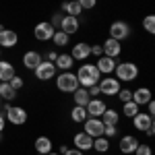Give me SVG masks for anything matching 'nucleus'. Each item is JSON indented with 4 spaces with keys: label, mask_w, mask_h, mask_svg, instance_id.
Masks as SVG:
<instances>
[{
    "label": "nucleus",
    "mask_w": 155,
    "mask_h": 155,
    "mask_svg": "<svg viewBox=\"0 0 155 155\" xmlns=\"http://www.w3.org/2000/svg\"><path fill=\"white\" fill-rule=\"evenodd\" d=\"M50 41H52V44H54L56 48H64V46H68V41H71V35H66L64 31H60V29H56Z\"/></svg>",
    "instance_id": "nucleus-29"
},
{
    "label": "nucleus",
    "mask_w": 155,
    "mask_h": 155,
    "mask_svg": "<svg viewBox=\"0 0 155 155\" xmlns=\"http://www.w3.org/2000/svg\"><path fill=\"white\" fill-rule=\"evenodd\" d=\"M54 27L50 25V21H39V23L33 27V35H35L37 41H50L52 35H54Z\"/></svg>",
    "instance_id": "nucleus-8"
},
{
    "label": "nucleus",
    "mask_w": 155,
    "mask_h": 155,
    "mask_svg": "<svg viewBox=\"0 0 155 155\" xmlns=\"http://www.w3.org/2000/svg\"><path fill=\"white\" fill-rule=\"evenodd\" d=\"M8 83H11V87L15 89V91H19V89H23V87H25V81L21 79V77H19V74H15V77H12Z\"/></svg>",
    "instance_id": "nucleus-35"
},
{
    "label": "nucleus",
    "mask_w": 155,
    "mask_h": 155,
    "mask_svg": "<svg viewBox=\"0 0 155 155\" xmlns=\"http://www.w3.org/2000/svg\"><path fill=\"white\" fill-rule=\"evenodd\" d=\"M83 132H87L89 137H93V139H97V137H101L104 134V122H101V118H87L83 122Z\"/></svg>",
    "instance_id": "nucleus-10"
},
{
    "label": "nucleus",
    "mask_w": 155,
    "mask_h": 155,
    "mask_svg": "<svg viewBox=\"0 0 155 155\" xmlns=\"http://www.w3.org/2000/svg\"><path fill=\"white\" fill-rule=\"evenodd\" d=\"M120 155H124V153H120Z\"/></svg>",
    "instance_id": "nucleus-50"
},
{
    "label": "nucleus",
    "mask_w": 155,
    "mask_h": 155,
    "mask_svg": "<svg viewBox=\"0 0 155 155\" xmlns=\"http://www.w3.org/2000/svg\"><path fill=\"white\" fill-rule=\"evenodd\" d=\"M68 54L72 56L74 62H77V60H79V62H83V60H87L89 56H91V46H89V44H85V41H79V44H74V46L71 48Z\"/></svg>",
    "instance_id": "nucleus-15"
},
{
    "label": "nucleus",
    "mask_w": 155,
    "mask_h": 155,
    "mask_svg": "<svg viewBox=\"0 0 155 155\" xmlns=\"http://www.w3.org/2000/svg\"><path fill=\"white\" fill-rule=\"evenodd\" d=\"M116 58H107V56H99L95 62L97 71L101 72V74H114V68H116Z\"/></svg>",
    "instance_id": "nucleus-19"
},
{
    "label": "nucleus",
    "mask_w": 155,
    "mask_h": 155,
    "mask_svg": "<svg viewBox=\"0 0 155 155\" xmlns=\"http://www.w3.org/2000/svg\"><path fill=\"white\" fill-rule=\"evenodd\" d=\"M48 155H60V153H54V151H50V153Z\"/></svg>",
    "instance_id": "nucleus-46"
},
{
    "label": "nucleus",
    "mask_w": 155,
    "mask_h": 155,
    "mask_svg": "<svg viewBox=\"0 0 155 155\" xmlns=\"http://www.w3.org/2000/svg\"><path fill=\"white\" fill-rule=\"evenodd\" d=\"M17 93L19 91H15L11 87V83L8 81H0V97L2 99H6V101H12L15 97H17Z\"/></svg>",
    "instance_id": "nucleus-27"
},
{
    "label": "nucleus",
    "mask_w": 155,
    "mask_h": 155,
    "mask_svg": "<svg viewBox=\"0 0 155 155\" xmlns=\"http://www.w3.org/2000/svg\"><path fill=\"white\" fill-rule=\"evenodd\" d=\"M33 147H35L37 153H41V155H48L50 151L54 149V145H52V139H50V137H37L35 143H33Z\"/></svg>",
    "instance_id": "nucleus-22"
},
{
    "label": "nucleus",
    "mask_w": 155,
    "mask_h": 155,
    "mask_svg": "<svg viewBox=\"0 0 155 155\" xmlns=\"http://www.w3.org/2000/svg\"><path fill=\"white\" fill-rule=\"evenodd\" d=\"M147 114H149V116H155V104H153V99L147 104Z\"/></svg>",
    "instance_id": "nucleus-43"
},
{
    "label": "nucleus",
    "mask_w": 155,
    "mask_h": 155,
    "mask_svg": "<svg viewBox=\"0 0 155 155\" xmlns=\"http://www.w3.org/2000/svg\"><path fill=\"white\" fill-rule=\"evenodd\" d=\"M54 79H56L58 91H62V93H72V91H77V89L81 87L79 81H77V74L71 72V71H62L60 74H56Z\"/></svg>",
    "instance_id": "nucleus-3"
},
{
    "label": "nucleus",
    "mask_w": 155,
    "mask_h": 155,
    "mask_svg": "<svg viewBox=\"0 0 155 155\" xmlns=\"http://www.w3.org/2000/svg\"><path fill=\"white\" fill-rule=\"evenodd\" d=\"M72 99H74V106H83L85 107L87 104H89L91 97H89V93H87L85 87H79L77 91H72Z\"/></svg>",
    "instance_id": "nucleus-26"
},
{
    "label": "nucleus",
    "mask_w": 155,
    "mask_h": 155,
    "mask_svg": "<svg viewBox=\"0 0 155 155\" xmlns=\"http://www.w3.org/2000/svg\"><path fill=\"white\" fill-rule=\"evenodd\" d=\"M72 145H74V149H79V151H89V149H93V137H89L87 132H77L74 137H72Z\"/></svg>",
    "instance_id": "nucleus-17"
},
{
    "label": "nucleus",
    "mask_w": 155,
    "mask_h": 155,
    "mask_svg": "<svg viewBox=\"0 0 155 155\" xmlns=\"http://www.w3.org/2000/svg\"><path fill=\"white\" fill-rule=\"evenodd\" d=\"M143 29L147 33H155V17L153 15H147L143 19Z\"/></svg>",
    "instance_id": "nucleus-32"
},
{
    "label": "nucleus",
    "mask_w": 155,
    "mask_h": 155,
    "mask_svg": "<svg viewBox=\"0 0 155 155\" xmlns=\"http://www.w3.org/2000/svg\"><path fill=\"white\" fill-rule=\"evenodd\" d=\"M54 66H56V71H71L72 66H74V60L68 52H58V58L54 60Z\"/></svg>",
    "instance_id": "nucleus-20"
},
{
    "label": "nucleus",
    "mask_w": 155,
    "mask_h": 155,
    "mask_svg": "<svg viewBox=\"0 0 155 155\" xmlns=\"http://www.w3.org/2000/svg\"><path fill=\"white\" fill-rule=\"evenodd\" d=\"M0 141H2V132H0Z\"/></svg>",
    "instance_id": "nucleus-47"
},
{
    "label": "nucleus",
    "mask_w": 155,
    "mask_h": 155,
    "mask_svg": "<svg viewBox=\"0 0 155 155\" xmlns=\"http://www.w3.org/2000/svg\"><path fill=\"white\" fill-rule=\"evenodd\" d=\"M114 74H116V79H118L120 83H132V81L139 79V66L134 62H126L124 60V62H118L116 64Z\"/></svg>",
    "instance_id": "nucleus-2"
},
{
    "label": "nucleus",
    "mask_w": 155,
    "mask_h": 155,
    "mask_svg": "<svg viewBox=\"0 0 155 155\" xmlns=\"http://www.w3.org/2000/svg\"><path fill=\"white\" fill-rule=\"evenodd\" d=\"M101 122H104V124H112V126H118L120 112L114 110V107H106V112L101 114Z\"/></svg>",
    "instance_id": "nucleus-23"
},
{
    "label": "nucleus",
    "mask_w": 155,
    "mask_h": 155,
    "mask_svg": "<svg viewBox=\"0 0 155 155\" xmlns=\"http://www.w3.org/2000/svg\"><path fill=\"white\" fill-rule=\"evenodd\" d=\"M106 101L104 99H99V97H93V99H89V104L85 106L87 110V116L89 118H101V114L106 112Z\"/></svg>",
    "instance_id": "nucleus-13"
},
{
    "label": "nucleus",
    "mask_w": 155,
    "mask_h": 155,
    "mask_svg": "<svg viewBox=\"0 0 155 155\" xmlns=\"http://www.w3.org/2000/svg\"><path fill=\"white\" fill-rule=\"evenodd\" d=\"M145 134H147V137H153V134H155V124H153V126H149V128L145 130Z\"/></svg>",
    "instance_id": "nucleus-45"
},
{
    "label": "nucleus",
    "mask_w": 155,
    "mask_h": 155,
    "mask_svg": "<svg viewBox=\"0 0 155 155\" xmlns=\"http://www.w3.org/2000/svg\"><path fill=\"white\" fill-rule=\"evenodd\" d=\"M93 149H95L99 155H106L107 151H110V139L107 137H97V139H93Z\"/></svg>",
    "instance_id": "nucleus-28"
},
{
    "label": "nucleus",
    "mask_w": 155,
    "mask_h": 155,
    "mask_svg": "<svg viewBox=\"0 0 155 155\" xmlns=\"http://www.w3.org/2000/svg\"><path fill=\"white\" fill-rule=\"evenodd\" d=\"M15 66H12L8 60H0V81H11L15 77Z\"/></svg>",
    "instance_id": "nucleus-25"
},
{
    "label": "nucleus",
    "mask_w": 155,
    "mask_h": 155,
    "mask_svg": "<svg viewBox=\"0 0 155 155\" xmlns=\"http://www.w3.org/2000/svg\"><path fill=\"white\" fill-rule=\"evenodd\" d=\"M128 35H130V25L126 23V21H114V23L110 25V37L112 39L124 41Z\"/></svg>",
    "instance_id": "nucleus-7"
},
{
    "label": "nucleus",
    "mask_w": 155,
    "mask_h": 155,
    "mask_svg": "<svg viewBox=\"0 0 155 155\" xmlns=\"http://www.w3.org/2000/svg\"><path fill=\"white\" fill-rule=\"evenodd\" d=\"M87 118H89V116H87V110H85L83 106H74V107L71 110V120H72V122L83 124Z\"/></svg>",
    "instance_id": "nucleus-30"
},
{
    "label": "nucleus",
    "mask_w": 155,
    "mask_h": 155,
    "mask_svg": "<svg viewBox=\"0 0 155 155\" xmlns=\"http://www.w3.org/2000/svg\"><path fill=\"white\" fill-rule=\"evenodd\" d=\"M116 95H118V99L122 101V104H124V101H130V99H132V89L124 87V89H120V91L116 93Z\"/></svg>",
    "instance_id": "nucleus-33"
},
{
    "label": "nucleus",
    "mask_w": 155,
    "mask_h": 155,
    "mask_svg": "<svg viewBox=\"0 0 155 155\" xmlns=\"http://www.w3.org/2000/svg\"><path fill=\"white\" fill-rule=\"evenodd\" d=\"M139 112H141V106H137L132 99H130V101H124V104H122V114H124L126 118H132V116H137Z\"/></svg>",
    "instance_id": "nucleus-31"
},
{
    "label": "nucleus",
    "mask_w": 155,
    "mask_h": 155,
    "mask_svg": "<svg viewBox=\"0 0 155 155\" xmlns=\"http://www.w3.org/2000/svg\"><path fill=\"white\" fill-rule=\"evenodd\" d=\"M19 44V35H17V31L15 29H4L2 25H0V48H15Z\"/></svg>",
    "instance_id": "nucleus-12"
},
{
    "label": "nucleus",
    "mask_w": 155,
    "mask_h": 155,
    "mask_svg": "<svg viewBox=\"0 0 155 155\" xmlns=\"http://www.w3.org/2000/svg\"><path fill=\"white\" fill-rule=\"evenodd\" d=\"M33 72H35V79L37 81H50V79H54L56 77V66H54V62H48V60H41L39 64H37L35 68H33Z\"/></svg>",
    "instance_id": "nucleus-5"
},
{
    "label": "nucleus",
    "mask_w": 155,
    "mask_h": 155,
    "mask_svg": "<svg viewBox=\"0 0 155 155\" xmlns=\"http://www.w3.org/2000/svg\"><path fill=\"white\" fill-rule=\"evenodd\" d=\"M137 145H139V139L134 134H124V137H120L118 149H120V153H124V155H132Z\"/></svg>",
    "instance_id": "nucleus-16"
},
{
    "label": "nucleus",
    "mask_w": 155,
    "mask_h": 155,
    "mask_svg": "<svg viewBox=\"0 0 155 155\" xmlns=\"http://www.w3.org/2000/svg\"><path fill=\"white\" fill-rule=\"evenodd\" d=\"M0 106H2V97H0Z\"/></svg>",
    "instance_id": "nucleus-48"
},
{
    "label": "nucleus",
    "mask_w": 155,
    "mask_h": 155,
    "mask_svg": "<svg viewBox=\"0 0 155 155\" xmlns=\"http://www.w3.org/2000/svg\"><path fill=\"white\" fill-rule=\"evenodd\" d=\"M62 155H85L83 151H79V149H74V147H68V149H66V153H62Z\"/></svg>",
    "instance_id": "nucleus-42"
},
{
    "label": "nucleus",
    "mask_w": 155,
    "mask_h": 155,
    "mask_svg": "<svg viewBox=\"0 0 155 155\" xmlns=\"http://www.w3.org/2000/svg\"><path fill=\"white\" fill-rule=\"evenodd\" d=\"M2 112H4V110H2ZM2 112H0V132L4 130V126H6V118H4V114H2Z\"/></svg>",
    "instance_id": "nucleus-44"
},
{
    "label": "nucleus",
    "mask_w": 155,
    "mask_h": 155,
    "mask_svg": "<svg viewBox=\"0 0 155 155\" xmlns=\"http://www.w3.org/2000/svg\"><path fill=\"white\" fill-rule=\"evenodd\" d=\"M134 155H153V149H151L149 145L139 143V145H137V149H134Z\"/></svg>",
    "instance_id": "nucleus-34"
},
{
    "label": "nucleus",
    "mask_w": 155,
    "mask_h": 155,
    "mask_svg": "<svg viewBox=\"0 0 155 155\" xmlns=\"http://www.w3.org/2000/svg\"><path fill=\"white\" fill-rule=\"evenodd\" d=\"M132 128L134 130H139V132H145L149 126H153L155 122H153V116H149L147 112H139L137 116H132Z\"/></svg>",
    "instance_id": "nucleus-11"
},
{
    "label": "nucleus",
    "mask_w": 155,
    "mask_h": 155,
    "mask_svg": "<svg viewBox=\"0 0 155 155\" xmlns=\"http://www.w3.org/2000/svg\"><path fill=\"white\" fill-rule=\"evenodd\" d=\"M56 58H58V50H50L48 54H46V58H44V60H48V62H54Z\"/></svg>",
    "instance_id": "nucleus-41"
},
{
    "label": "nucleus",
    "mask_w": 155,
    "mask_h": 155,
    "mask_svg": "<svg viewBox=\"0 0 155 155\" xmlns=\"http://www.w3.org/2000/svg\"><path fill=\"white\" fill-rule=\"evenodd\" d=\"M77 74V81H79V85L81 87H91V85H97L99 83V79H101V72L97 71L95 64H89V62H85V64H81L79 66V71L74 72Z\"/></svg>",
    "instance_id": "nucleus-1"
},
{
    "label": "nucleus",
    "mask_w": 155,
    "mask_h": 155,
    "mask_svg": "<svg viewBox=\"0 0 155 155\" xmlns=\"http://www.w3.org/2000/svg\"><path fill=\"white\" fill-rule=\"evenodd\" d=\"M91 54H93V56H97V58H99V56H104V50H101V46H99V44L91 46Z\"/></svg>",
    "instance_id": "nucleus-40"
},
{
    "label": "nucleus",
    "mask_w": 155,
    "mask_h": 155,
    "mask_svg": "<svg viewBox=\"0 0 155 155\" xmlns=\"http://www.w3.org/2000/svg\"><path fill=\"white\" fill-rule=\"evenodd\" d=\"M62 12H66V15H71V17H79L83 8H81V4L77 2V0H64L62 2Z\"/></svg>",
    "instance_id": "nucleus-24"
},
{
    "label": "nucleus",
    "mask_w": 155,
    "mask_h": 155,
    "mask_svg": "<svg viewBox=\"0 0 155 155\" xmlns=\"http://www.w3.org/2000/svg\"><path fill=\"white\" fill-rule=\"evenodd\" d=\"M101 50H104V56H107V58H118L122 54V41L107 37L106 41L101 44Z\"/></svg>",
    "instance_id": "nucleus-14"
},
{
    "label": "nucleus",
    "mask_w": 155,
    "mask_h": 155,
    "mask_svg": "<svg viewBox=\"0 0 155 155\" xmlns=\"http://www.w3.org/2000/svg\"><path fill=\"white\" fill-rule=\"evenodd\" d=\"M151 99H153V93H151L149 87H139V89L132 91V101H134L137 106H147Z\"/></svg>",
    "instance_id": "nucleus-18"
},
{
    "label": "nucleus",
    "mask_w": 155,
    "mask_h": 155,
    "mask_svg": "<svg viewBox=\"0 0 155 155\" xmlns=\"http://www.w3.org/2000/svg\"><path fill=\"white\" fill-rule=\"evenodd\" d=\"M87 93H89V97H91V99H93V97H97V95H101V91H99V87H97V85L87 87Z\"/></svg>",
    "instance_id": "nucleus-39"
},
{
    "label": "nucleus",
    "mask_w": 155,
    "mask_h": 155,
    "mask_svg": "<svg viewBox=\"0 0 155 155\" xmlns=\"http://www.w3.org/2000/svg\"><path fill=\"white\" fill-rule=\"evenodd\" d=\"M4 118L8 120L11 124H15V126H21V124H25L27 122V110L25 107H21V106H8L4 107Z\"/></svg>",
    "instance_id": "nucleus-4"
},
{
    "label": "nucleus",
    "mask_w": 155,
    "mask_h": 155,
    "mask_svg": "<svg viewBox=\"0 0 155 155\" xmlns=\"http://www.w3.org/2000/svg\"><path fill=\"white\" fill-rule=\"evenodd\" d=\"M60 31H64L66 35H74L79 29H81V21H79V17H71V15H64L62 17V21H60Z\"/></svg>",
    "instance_id": "nucleus-9"
},
{
    "label": "nucleus",
    "mask_w": 155,
    "mask_h": 155,
    "mask_svg": "<svg viewBox=\"0 0 155 155\" xmlns=\"http://www.w3.org/2000/svg\"><path fill=\"white\" fill-rule=\"evenodd\" d=\"M79 4H81V8L83 11H93L95 8V4H97V0H77Z\"/></svg>",
    "instance_id": "nucleus-37"
},
{
    "label": "nucleus",
    "mask_w": 155,
    "mask_h": 155,
    "mask_svg": "<svg viewBox=\"0 0 155 155\" xmlns=\"http://www.w3.org/2000/svg\"><path fill=\"white\" fill-rule=\"evenodd\" d=\"M99 91H101V95H116L120 89H122V85L116 77H112V74H106V79H99Z\"/></svg>",
    "instance_id": "nucleus-6"
},
{
    "label": "nucleus",
    "mask_w": 155,
    "mask_h": 155,
    "mask_svg": "<svg viewBox=\"0 0 155 155\" xmlns=\"http://www.w3.org/2000/svg\"><path fill=\"white\" fill-rule=\"evenodd\" d=\"M116 134H118V128H116V126H112V124H104V137L112 139V137H116Z\"/></svg>",
    "instance_id": "nucleus-36"
},
{
    "label": "nucleus",
    "mask_w": 155,
    "mask_h": 155,
    "mask_svg": "<svg viewBox=\"0 0 155 155\" xmlns=\"http://www.w3.org/2000/svg\"><path fill=\"white\" fill-rule=\"evenodd\" d=\"M62 17H64V15H60V12H54V15H52V21H50V25H52L54 29H58V27H60V21H62Z\"/></svg>",
    "instance_id": "nucleus-38"
},
{
    "label": "nucleus",
    "mask_w": 155,
    "mask_h": 155,
    "mask_svg": "<svg viewBox=\"0 0 155 155\" xmlns=\"http://www.w3.org/2000/svg\"><path fill=\"white\" fill-rule=\"evenodd\" d=\"M41 60H44V58H41V54H39V52L29 50V52H25V54H23V66H25V68H29V71H33Z\"/></svg>",
    "instance_id": "nucleus-21"
},
{
    "label": "nucleus",
    "mask_w": 155,
    "mask_h": 155,
    "mask_svg": "<svg viewBox=\"0 0 155 155\" xmlns=\"http://www.w3.org/2000/svg\"><path fill=\"white\" fill-rule=\"evenodd\" d=\"M0 56H2V48H0Z\"/></svg>",
    "instance_id": "nucleus-49"
}]
</instances>
